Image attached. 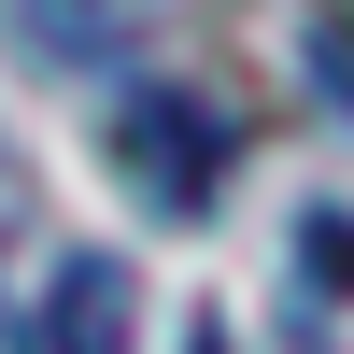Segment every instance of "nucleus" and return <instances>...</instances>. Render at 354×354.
I'll list each match as a JSON object with an SVG mask.
<instances>
[{"mask_svg": "<svg viewBox=\"0 0 354 354\" xmlns=\"http://www.w3.org/2000/svg\"><path fill=\"white\" fill-rule=\"evenodd\" d=\"M227 156H241V128H227L198 85H128V100H113V170L142 185V213L198 227V198L227 185Z\"/></svg>", "mask_w": 354, "mask_h": 354, "instance_id": "nucleus-1", "label": "nucleus"}, {"mask_svg": "<svg viewBox=\"0 0 354 354\" xmlns=\"http://www.w3.org/2000/svg\"><path fill=\"white\" fill-rule=\"evenodd\" d=\"M128 326H142L128 255H57V283H43V354H128Z\"/></svg>", "mask_w": 354, "mask_h": 354, "instance_id": "nucleus-2", "label": "nucleus"}, {"mask_svg": "<svg viewBox=\"0 0 354 354\" xmlns=\"http://www.w3.org/2000/svg\"><path fill=\"white\" fill-rule=\"evenodd\" d=\"M15 15H28V43H43V57H113L142 0H15Z\"/></svg>", "mask_w": 354, "mask_h": 354, "instance_id": "nucleus-3", "label": "nucleus"}, {"mask_svg": "<svg viewBox=\"0 0 354 354\" xmlns=\"http://www.w3.org/2000/svg\"><path fill=\"white\" fill-rule=\"evenodd\" d=\"M298 270L326 283V298H354V227H298Z\"/></svg>", "mask_w": 354, "mask_h": 354, "instance_id": "nucleus-4", "label": "nucleus"}, {"mask_svg": "<svg viewBox=\"0 0 354 354\" xmlns=\"http://www.w3.org/2000/svg\"><path fill=\"white\" fill-rule=\"evenodd\" d=\"M312 71H326L340 113H354V15H312Z\"/></svg>", "mask_w": 354, "mask_h": 354, "instance_id": "nucleus-5", "label": "nucleus"}]
</instances>
